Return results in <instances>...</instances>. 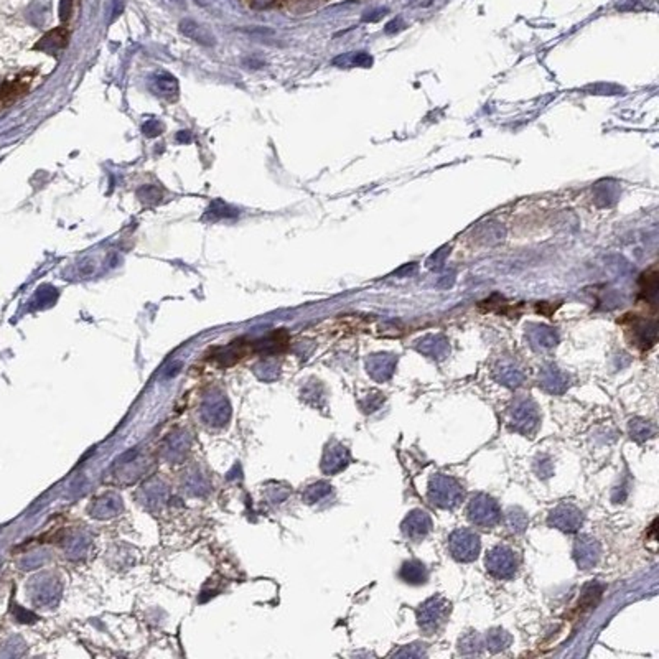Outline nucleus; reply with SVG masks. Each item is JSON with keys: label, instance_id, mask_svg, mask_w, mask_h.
<instances>
[{"label": "nucleus", "instance_id": "1", "mask_svg": "<svg viewBox=\"0 0 659 659\" xmlns=\"http://www.w3.org/2000/svg\"><path fill=\"white\" fill-rule=\"evenodd\" d=\"M463 498L462 485L452 476L435 475L428 483V499L432 504L442 509H452L458 506Z\"/></svg>", "mask_w": 659, "mask_h": 659}, {"label": "nucleus", "instance_id": "2", "mask_svg": "<svg viewBox=\"0 0 659 659\" xmlns=\"http://www.w3.org/2000/svg\"><path fill=\"white\" fill-rule=\"evenodd\" d=\"M450 613V603L442 597H433L427 600L426 603L419 608L417 620L419 626L426 631L427 635H433L447 621Z\"/></svg>", "mask_w": 659, "mask_h": 659}, {"label": "nucleus", "instance_id": "3", "mask_svg": "<svg viewBox=\"0 0 659 659\" xmlns=\"http://www.w3.org/2000/svg\"><path fill=\"white\" fill-rule=\"evenodd\" d=\"M467 513L472 525L480 527H491L501 519V509L498 503L486 495L473 496L470 503H468Z\"/></svg>", "mask_w": 659, "mask_h": 659}, {"label": "nucleus", "instance_id": "4", "mask_svg": "<svg viewBox=\"0 0 659 659\" xmlns=\"http://www.w3.org/2000/svg\"><path fill=\"white\" fill-rule=\"evenodd\" d=\"M450 554L460 562H472L480 552V537L470 529H457L449 539Z\"/></svg>", "mask_w": 659, "mask_h": 659}, {"label": "nucleus", "instance_id": "5", "mask_svg": "<svg viewBox=\"0 0 659 659\" xmlns=\"http://www.w3.org/2000/svg\"><path fill=\"white\" fill-rule=\"evenodd\" d=\"M486 568L496 579H511L518 571V557L509 548L498 545L486 556Z\"/></svg>", "mask_w": 659, "mask_h": 659}, {"label": "nucleus", "instance_id": "6", "mask_svg": "<svg viewBox=\"0 0 659 659\" xmlns=\"http://www.w3.org/2000/svg\"><path fill=\"white\" fill-rule=\"evenodd\" d=\"M513 427L521 433H531L539 422V414L534 403L529 399H521L513 408Z\"/></svg>", "mask_w": 659, "mask_h": 659}, {"label": "nucleus", "instance_id": "7", "mask_svg": "<svg viewBox=\"0 0 659 659\" xmlns=\"http://www.w3.org/2000/svg\"><path fill=\"white\" fill-rule=\"evenodd\" d=\"M148 88L157 98L164 99L166 102H177L180 98V86L177 78L170 73H165V71L153 73L148 78Z\"/></svg>", "mask_w": 659, "mask_h": 659}, {"label": "nucleus", "instance_id": "8", "mask_svg": "<svg viewBox=\"0 0 659 659\" xmlns=\"http://www.w3.org/2000/svg\"><path fill=\"white\" fill-rule=\"evenodd\" d=\"M432 529V521L428 514L422 509H415L404 519L403 522V532L408 539L412 543H421Z\"/></svg>", "mask_w": 659, "mask_h": 659}, {"label": "nucleus", "instance_id": "9", "mask_svg": "<svg viewBox=\"0 0 659 659\" xmlns=\"http://www.w3.org/2000/svg\"><path fill=\"white\" fill-rule=\"evenodd\" d=\"M549 525L561 531L575 532L582 526V513L574 506L562 504L550 513Z\"/></svg>", "mask_w": 659, "mask_h": 659}, {"label": "nucleus", "instance_id": "10", "mask_svg": "<svg viewBox=\"0 0 659 659\" xmlns=\"http://www.w3.org/2000/svg\"><path fill=\"white\" fill-rule=\"evenodd\" d=\"M366 368L369 376L379 382H385L394 373L396 358L392 355H374L368 359Z\"/></svg>", "mask_w": 659, "mask_h": 659}, {"label": "nucleus", "instance_id": "11", "mask_svg": "<svg viewBox=\"0 0 659 659\" xmlns=\"http://www.w3.org/2000/svg\"><path fill=\"white\" fill-rule=\"evenodd\" d=\"M180 31L185 35V37L193 40V42L200 43L201 47H215L216 45V38L215 35L211 33L210 29L203 26L198 22L192 20V19H185L180 22Z\"/></svg>", "mask_w": 659, "mask_h": 659}, {"label": "nucleus", "instance_id": "12", "mask_svg": "<svg viewBox=\"0 0 659 659\" xmlns=\"http://www.w3.org/2000/svg\"><path fill=\"white\" fill-rule=\"evenodd\" d=\"M600 557V545L592 537H582L575 544V559L582 568H590Z\"/></svg>", "mask_w": 659, "mask_h": 659}, {"label": "nucleus", "instance_id": "13", "mask_svg": "<svg viewBox=\"0 0 659 659\" xmlns=\"http://www.w3.org/2000/svg\"><path fill=\"white\" fill-rule=\"evenodd\" d=\"M567 382V374H564L561 369L556 366L544 368L539 374V385L548 392H552V394H561V392L566 391Z\"/></svg>", "mask_w": 659, "mask_h": 659}, {"label": "nucleus", "instance_id": "14", "mask_svg": "<svg viewBox=\"0 0 659 659\" xmlns=\"http://www.w3.org/2000/svg\"><path fill=\"white\" fill-rule=\"evenodd\" d=\"M68 40H70V35L65 29H55L52 31H48L45 37L40 40V42L35 45V48L42 49V52H47L49 55H56L58 52L66 48Z\"/></svg>", "mask_w": 659, "mask_h": 659}, {"label": "nucleus", "instance_id": "15", "mask_svg": "<svg viewBox=\"0 0 659 659\" xmlns=\"http://www.w3.org/2000/svg\"><path fill=\"white\" fill-rule=\"evenodd\" d=\"M29 89H30V78H25V76L24 78L20 76V78L10 81V83H6L2 88H0V104L7 106V104H10L15 101V99L24 96Z\"/></svg>", "mask_w": 659, "mask_h": 659}, {"label": "nucleus", "instance_id": "16", "mask_svg": "<svg viewBox=\"0 0 659 659\" xmlns=\"http://www.w3.org/2000/svg\"><path fill=\"white\" fill-rule=\"evenodd\" d=\"M236 216H238L236 208H233L231 205H228V203H224L221 200H215V201H211V205L210 208H208L205 216H203V219L221 221V219H233V218H236Z\"/></svg>", "mask_w": 659, "mask_h": 659}, {"label": "nucleus", "instance_id": "17", "mask_svg": "<svg viewBox=\"0 0 659 659\" xmlns=\"http://www.w3.org/2000/svg\"><path fill=\"white\" fill-rule=\"evenodd\" d=\"M401 579L414 585L424 584L427 580V568L424 567V564L417 561L405 562L403 568H401Z\"/></svg>", "mask_w": 659, "mask_h": 659}, {"label": "nucleus", "instance_id": "18", "mask_svg": "<svg viewBox=\"0 0 659 659\" xmlns=\"http://www.w3.org/2000/svg\"><path fill=\"white\" fill-rule=\"evenodd\" d=\"M641 287V297L644 300H656V293H658V272H656V265H653L651 269H648L646 272L643 274L639 282Z\"/></svg>", "mask_w": 659, "mask_h": 659}, {"label": "nucleus", "instance_id": "19", "mask_svg": "<svg viewBox=\"0 0 659 659\" xmlns=\"http://www.w3.org/2000/svg\"><path fill=\"white\" fill-rule=\"evenodd\" d=\"M496 378L498 381L503 382L506 386H519L522 382V371L519 368L514 366V364H501V366L496 368Z\"/></svg>", "mask_w": 659, "mask_h": 659}, {"label": "nucleus", "instance_id": "20", "mask_svg": "<svg viewBox=\"0 0 659 659\" xmlns=\"http://www.w3.org/2000/svg\"><path fill=\"white\" fill-rule=\"evenodd\" d=\"M137 193H139V198H141V200L146 203V205L153 206L162 200L160 189L152 187V185H146V187H142Z\"/></svg>", "mask_w": 659, "mask_h": 659}, {"label": "nucleus", "instance_id": "21", "mask_svg": "<svg viewBox=\"0 0 659 659\" xmlns=\"http://www.w3.org/2000/svg\"><path fill=\"white\" fill-rule=\"evenodd\" d=\"M509 641H511V638H509L506 631H503V630H493L488 635V646L491 649H495V651L496 649L506 648L509 644Z\"/></svg>", "mask_w": 659, "mask_h": 659}, {"label": "nucleus", "instance_id": "22", "mask_svg": "<svg viewBox=\"0 0 659 659\" xmlns=\"http://www.w3.org/2000/svg\"><path fill=\"white\" fill-rule=\"evenodd\" d=\"M631 433H633L635 439H638L639 435L649 437L651 435V432H649V424L644 421H631Z\"/></svg>", "mask_w": 659, "mask_h": 659}, {"label": "nucleus", "instance_id": "23", "mask_svg": "<svg viewBox=\"0 0 659 659\" xmlns=\"http://www.w3.org/2000/svg\"><path fill=\"white\" fill-rule=\"evenodd\" d=\"M164 130V125H162L159 121H148L142 125V132L147 135V137H157V135L162 134Z\"/></svg>", "mask_w": 659, "mask_h": 659}, {"label": "nucleus", "instance_id": "24", "mask_svg": "<svg viewBox=\"0 0 659 659\" xmlns=\"http://www.w3.org/2000/svg\"><path fill=\"white\" fill-rule=\"evenodd\" d=\"M249 7L254 8V10H268V8L277 7L281 3V0H247Z\"/></svg>", "mask_w": 659, "mask_h": 659}, {"label": "nucleus", "instance_id": "25", "mask_svg": "<svg viewBox=\"0 0 659 659\" xmlns=\"http://www.w3.org/2000/svg\"><path fill=\"white\" fill-rule=\"evenodd\" d=\"M71 15V0H61L60 3V17L61 20L65 22L68 20V17Z\"/></svg>", "mask_w": 659, "mask_h": 659}]
</instances>
